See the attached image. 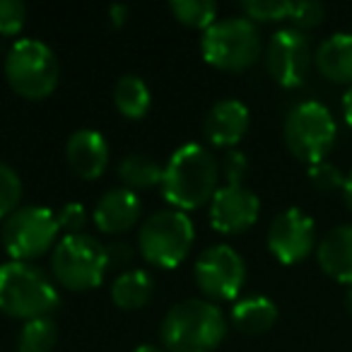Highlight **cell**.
I'll use <instances>...</instances> for the list:
<instances>
[{"label":"cell","instance_id":"d6986e66","mask_svg":"<svg viewBox=\"0 0 352 352\" xmlns=\"http://www.w3.org/2000/svg\"><path fill=\"white\" fill-rule=\"evenodd\" d=\"M155 292V283H152V275L147 270L133 268L123 270L111 285V299L118 309L123 311H135L142 309L152 299Z\"/></svg>","mask_w":352,"mask_h":352},{"label":"cell","instance_id":"5b68a950","mask_svg":"<svg viewBox=\"0 0 352 352\" xmlns=\"http://www.w3.org/2000/svg\"><path fill=\"white\" fill-rule=\"evenodd\" d=\"M196 239V230L186 212L169 208L157 210L138 232V251L155 268H176L186 261Z\"/></svg>","mask_w":352,"mask_h":352},{"label":"cell","instance_id":"44dd1931","mask_svg":"<svg viewBox=\"0 0 352 352\" xmlns=\"http://www.w3.org/2000/svg\"><path fill=\"white\" fill-rule=\"evenodd\" d=\"M113 104H116L118 113L126 118H142L150 111L152 94L147 89L145 80H140L138 75H123L118 78L116 87H113Z\"/></svg>","mask_w":352,"mask_h":352},{"label":"cell","instance_id":"f1b7e54d","mask_svg":"<svg viewBox=\"0 0 352 352\" xmlns=\"http://www.w3.org/2000/svg\"><path fill=\"white\" fill-rule=\"evenodd\" d=\"M27 6L20 0H0V34L15 36L25 27Z\"/></svg>","mask_w":352,"mask_h":352},{"label":"cell","instance_id":"4316f807","mask_svg":"<svg viewBox=\"0 0 352 352\" xmlns=\"http://www.w3.org/2000/svg\"><path fill=\"white\" fill-rule=\"evenodd\" d=\"M309 182L316 191L321 193H331L336 188H342L345 186V176L340 174L336 164L331 162H318V164H311L309 166Z\"/></svg>","mask_w":352,"mask_h":352},{"label":"cell","instance_id":"f546056e","mask_svg":"<svg viewBox=\"0 0 352 352\" xmlns=\"http://www.w3.org/2000/svg\"><path fill=\"white\" fill-rule=\"evenodd\" d=\"M246 174H249V160L244 152L227 150V155L220 162V176H225L227 186H241Z\"/></svg>","mask_w":352,"mask_h":352},{"label":"cell","instance_id":"836d02e7","mask_svg":"<svg viewBox=\"0 0 352 352\" xmlns=\"http://www.w3.org/2000/svg\"><path fill=\"white\" fill-rule=\"evenodd\" d=\"M342 113H345V121L352 126V85L345 92V97H342Z\"/></svg>","mask_w":352,"mask_h":352},{"label":"cell","instance_id":"ba28073f","mask_svg":"<svg viewBox=\"0 0 352 352\" xmlns=\"http://www.w3.org/2000/svg\"><path fill=\"white\" fill-rule=\"evenodd\" d=\"M285 145L299 162L309 166L326 162V155L336 145L338 128L331 111L318 102H302L289 109L283 126Z\"/></svg>","mask_w":352,"mask_h":352},{"label":"cell","instance_id":"277c9868","mask_svg":"<svg viewBox=\"0 0 352 352\" xmlns=\"http://www.w3.org/2000/svg\"><path fill=\"white\" fill-rule=\"evenodd\" d=\"M263 41L258 27L249 17H225L208 27L201 36V54L206 63L227 73H241L261 58Z\"/></svg>","mask_w":352,"mask_h":352},{"label":"cell","instance_id":"30bf717a","mask_svg":"<svg viewBox=\"0 0 352 352\" xmlns=\"http://www.w3.org/2000/svg\"><path fill=\"white\" fill-rule=\"evenodd\" d=\"M193 278L198 289L212 302H230L244 289L246 263L232 246L215 244L196 258Z\"/></svg>","mask_w":352,"mask_h":352},{"label":"cell","instance_id":"d4e9b609","mask_svg":"<svg viewBox=\"0 0 352 352\" xmlns=\"http://www.w3.org/2000/svg\"><path fill=\"white\" fill-rule=\"evenodd\" d=\"M22 201V182L10 164L0 162V220H8Z\"/></svg>","mask_w":352,"mask_h":352},{"label":"cell","instance_id":"6da1fadb","mask_svg":"<svg viewBox=\"0 0 352 352\" xmlns=\"http://www.w3.org/2000/svg\"><path fill=\"white\" fill-rule=\"evenodd\" d=\"M220 162L198 142L182 145L164 164L162 193L171 208L182 212L198 210L212 201L220 186Z\"/></svg>","mask_w":352,"mask_h":352},{"label":"cell","instance_id":"ac0fdd59","mask_svg":"<svg viewBox=\"0 0 352 352\" xmlns=\"http://www.w3.org/2000/svg\"><path fill=\"white\" fill-rule=\"evenodd\" d=\"M316 70L336 85H352V34H333L316 49Z\"/></svg>","mask_w":352,"mask_h":352},{"label":"cell","instance_id":"7c38bea8","mask_svg":"<svg viewBox=\"0 0 352 352\" xmlns=\"http://www.w3.org/2000/svg\"><path fill=\"white\" fill-rule=\"evenodd\" d=\"M316 244V225L299 208H287L273 217L268 230V249L280 263H302Z\"/></svg>","mask_w":352,"mask_h":352},{"label":"cell","instance_id":"52a82bcc","mask_svg":"<svg viewBox=\"0 0 352 352\" xmlns=\"http://www.w3.org/2000/svg\"><path fill=\"white\" fill-rule=\"evenodd\" d=\"M51 268L60 287L87 292L104 283L109 270L107 246L89 234H68L56 244Z\"/></svg>","mask_w":352,"mask_h":352},{"label":"cell","instance_id":"e575fe53","mask_svg":"<svg viewBox=\"0 0 352 352\" xmlns=\"http://www.w3.org/2000/svg\"><path fill=\"white\" fill-rule=\"evenodd\" d=\"M342 198H345V206L352 210V171L345 176V186H342Z\"/></svg>","mask_w":352,"mask_h":352},{"label":"cell","instance_id":"8fae6325","mask_svg":"<svg viewBox=\"0 0 352 352\" xmlns=\"http://www.w3.org/2000/svg\"><path fill=\"white\" fill-rule=\"evenodd\" d=\"M311 46L304 32L287 27L273 34L265 54V65L268 73L280 87H299L307 80L309 68H311Z\"/></svg>","mask_w":352,"mask_h":352},{"label":"cell","instance_id":"2e32d148","mask_svg":"<svg viewBox=\"0 0 352 352\" xmlns=\"http://www.w3.org/2000/svg\"><path fill=\"white\" fill-rule=\"evenodd\" d=\"M142 203L131 188H111L94 206V225L104 234H123L140 220Z\"/></svg>","mask_w":352,"mask_h":352},{"label":"cell","instance_id":"1f68e13d","mask_svg":"<svg viewBox=\"0 0 352 352\" xmlns=\"http://www.w3.org/2000/svg\"><path fill=\"white\" fill-rule=\"evenodd\" d=\"M109 265H128L133 261V246L123 244V241H113L107 246Z\"/></svg>","mask_w":352,"mask_h":352},{"label":"cell","instance_id":"9c48e42d","mask_svg":"<svg viewBox=\"0 0 352 352\" xmlns=\"http://www.w3.org/2000/svg\"><path fill=\"white\" fill-rule=\"evenodd\" d=\"M58 217L54 210L44 206H27L17 208L6 222H3V232H0V241L6 246L12 261H30L39 258V256L49 254L58 244Z\"/></svg>","mask_w":352,"mask_h":352},{"label":"cell","instance_id":"83f0119b","mask_svg":"<svg viewBox=\"0 0 352 352\" xmlns=\"http://www.w3.org/2000/svg\"><path fill=\"white\" fill-rule=\"evenodd\" d=\"M326 17V8L316 0H299V3H292V12H289V20H292L294 30H311V27H318Z\"/></svg>","mask_w":352,"mask_h":352},{"label":"cell","instance_id":"4dcf8cb0","mask_svg":"<svg viewBox=\"0 0 352 352\" xmlns=\"http://www.w3.org/2000/svg\"><path fill=\"white\" fill-rule=\"evenodd\" d=\"M56 217H58V227H60V232H65V236L82 234L85 225H87V220H89L87 208H85L82 203H65V206L56 212Z\"/></svg>","mask_w":352,"mask_h":352},{"label":"cell","instance_id":"3957f363","mask_svg":"<svg viewBox=\"0 0 352 352\" xmlns=\"http://www.w3.org/2000/svg\"><path fill=\"white\" fill-rule=\"evenodd\" d=\"M58 307V289L41 268L22 261L0 265V311L32 321L49 316Z\"/></svg>","mask_w":352,"mask_h":352},{"label":"cell","instance_id":"e0dca14e","mask_svg":"<svg viewBox=\"0 0 352 352\" xmlns=\"http://www.w3.org/2000/svg\"><path fill=\"white\" fill-rule=\"evenodd\" d=\"M316 261L328 278L352 287V225L333 227L318 241Z\"/></svg>","mask_w":352,"mask_h":352},{"label":"cell","instance_id":"5bb4252c","mask_svg":"<svg viewBox=\"0 0 352 352\" xmlns=\"http://www.w3.org/2000/svg\"><path fill=\"white\" fill-rule=\"evenodd\" d=\"M109 142L104 140V135L92 128H80L65 142V160H68L70 169L80 176L94 182L107 171L109 166Z\"/></svg>","mask_w":352,"mask_h":352},{"label":"cell","instance_id":"7a4b0ae2","mask_svg":"<svg viewBox=\"0 0 352 352\" xmlns=\"http://www.w3.org/2000/svg\"><path fill=\"white\" fill-rule=\"evenodd\" d=\"M227 336V318L208 299H184L166 311L160 338L169 352H215Z\"/></svg>","mask_w":352,"mask_h":352},{"label":"cell","instance_id":"8992f818","mask_svg":"<svg viewBox=\"0 0 352 352\" xmlns=\"http://www.w3.org/2000/svg\"><path fill=\"white\" fill-rule=\"evenodd\" d=\"M60 65L54 49L39 39H20L6 56V80L20 97L39 102L58 87Z\"/></svg>","mask_w":352,"mask_h":352},{"label":"cell","instance_id":"603a6c76","mask_svg":"<svg viewBox=\"0 0 352 352\" xmlns=\"http://www.w3.org/2000/svg\"><path fill=\"white\" fill-rule=\"evenodd\" d=\"M58 342V326L51 316L32 318L22 326L17 352H54Z\"/></svg>","mask_w":352,"mask_h":352},{"label":"cell","instance_id":"8d00e7d4","mask_svg":"<svg viewBox=\"0 0 352 352\" xmlns=\"http://www.w3.org/2000/svg\"><path fill=\"white\" fill-rule=\"evenodd\" d=\"M345 302H347V309H350V314H352V287L347 289V294H345Z\"/></svg>","mask_w":352,"mask_h":352},{"label":"cell","instance_id":"cb8c5ba5","mask_svg":"<svg viewBox=\"0 0 352 352\" xmlns=\"http://www.w3.org/2000/svg\"><path fill=\"white\" fill-rule=\"evenodd\" d=\"M169 10L184 27H191V30L206 32L217 22V6L212 0H171Z\"/></svg>","mask_w":352,"mask_h":352},{"label":"cell","instance_id":"d6a6232c","mask_svg":"<svg viewBox=\"0 0 352 352\" xmlns=\"http://www.w3.org/2000/svg\"><path fill=\"white\" fill-rule=\"evenodd\" d=\"M109 15H111V22L123 25V20H126V15H128V8L126 6H111L109 8Z\"/></svg>","mask_w":352,"mask_h":352},{"label":"cell","instance_id":"ffe728a7","mask_svg":"<svg viewBox=\"0 0 352 352\" xmlns=\"http://www.w3.org/2000/svg\"><path fill=\"white\" fill-rule=\"evenodd\" d=\"M275 321H278V307L268 297H246L232 309V323L249 336L268 333Z\"/></svg>","mask_w":352,"mask_h":352},{"label":"cell","instance_id":"d590c367","mask_svg":"<svg viewBox=\"0 0 352 352\" xmlns=\"http://www.w3.org/2000/svg\"><path fill=\"white\" fill-rule=\"evenodd\" d=\"M135 352H162V350L155 345H140V347H135Z\"/></svg>","mask_w":352,"mask_h":352},{"label":"cell","instance_id":"9a60e30c","mask_svg":"<svg viewBox=\"0 0 352 352\" xmlns=\"http://www.w3.org/2000/svg\"><path fill=\"white\" fill-rule=\"evenodd\" d=\"M249 109L239 99H222L212 104L203 121V133L215 147H234L249 131Z\"/></svg>","mask_w":352,"mask_h":352},{"label":"cell","instance_id":"4fadbf2b","mask_svg":"<svg viewBox=\"0 0 352 352\" xmlns=\"http://www.w3.org/2000/svg\"><path fill=\"white\" fill-rule=\"evenodd\" d=\"M261 212V201L251 188L220 186L210 201V225L220 234H241L256 225Z\"/></svg>","mask_w":352,"mask_h":352},{"label":"cell","instance_id":"7402d4cb","mask_svg":"<svg viewBox=\"0 0 352 352\" xmlns=\"http://www.w3.org/2000/svg\"><path fill=\"white\" fill-rule=\"evenodd\" d=\"M162 176H164V166L157 164L152 157L147 155H128L118 164V179L126 184V188L131 191H140V188H152L160 184L162 186Z\"/></svg>","mask_w":352,"mask_h":352},{"label":"cell","instance_id":"484cf974","mask_svg":"<svg viewBox=\"0 0 352 352\" xmlns=\"http://www.w3.org/2000/svg\"><path fill=\"white\" fill-rule=\"evenodd\" d=\"M246 17L251 22H280L289 20V12H292V3L289 0H246L241 3Z\"/></svg>","mask_w":352,"mask_h":352}]
</instances>
